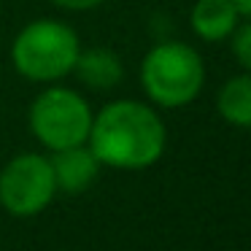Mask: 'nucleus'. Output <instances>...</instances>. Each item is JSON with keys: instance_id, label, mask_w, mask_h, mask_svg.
Masks as SVG:
<instances>
[{"instance_id": "nucleus-1", "label": "nucleus", "mask_w": 251, "mask_h": 251, "mask_svg": "<svg viewBox=\"0 0 251 251\" xmlns=\"http://www.w3.org/2000/svg\"><path fill=\"white\" fill-rule=\"evenodd\" d=\"M168 130L159 114L138 100H114L92 116L87 146L100 165L116 170H143L159 162Z\"/></svg>"}, {"instance_id": "nucleus-3", "label": "nucleus", "mask_w": 251, "mask_h": 251, "mask_svg": "<svg viewBox=\"0 0 251 251\" xmlns=\"http://www.w3.org/2000/svg\"><path fill=\"white\" fill-rule=\"evenodd\" d=\"M141 84L149 100L159 108H181L200 95L205 84V62L186 44H157L141 62Z\"/></svg>"}, {"instance_id": "nucleus-10", "label": "nucleus", "mask_w": 251, "mask_h": 251, "mask_svg": "<svg viewBox=\"0 0 251 251\" xmlns=\"http://www.w3.org/2000/svg\"><path fill=\"white\" fill-rule=\"evenodd\" d=\"M229 41H232V57L238 60V65L251 73V19L249 22H238Z\"/></svg>"}, {"instance_id": "nucleus-12", "label": "nucleus", "mask_w": 251, "mask_h": 251, "mask_svg": "<svg viewBox=\"0 0 251 251\" xmlns=\"http://www.w3.org/2000/svg\"><path fill=\"white\" fill-rule=\"evenodd\" d=\"M235 6H238L240 17H249L251 19V0H232Z\"/></svg>"}, {"instance_id": "nucleus-7", "label": "nucleus", "mask_w": 251, "mask_h": 251, "mask_svg": "<svg viewBox=\"0 0 251 251\" xmlns=\"http://www.w3.org/2000/svg\"><path fill=\"white\" fill-rule=\"evenodd\" d=\"M240 22V11L232 0H197L189 14V27L197 38L216 44L232 35Z\"/></svg>"}, {"instance_id": "nucleus-9", "label": "nucleus", "mask_w": 251, "mask_h": 251, "mask_svg": "<svg viewBox=\"0 0 251 251\" xmlns=\"http://www.w3.org/2000/svg\"><path fill=\"white\" fill-rule=\"evenodd\" d=\"M216 111L232 127H251V73L232 76L216 95Z\"/></svg>"}, {"instance_id": "nucleus-5", "label": "nucleus", "mask_w": 251, "mask_h": 251, "mask_svg": "<svg viewBox=\"0 0 251 251\" xmlns=\"http://www.w3.org/2000/svg\"><path fill=\"white\" fill-rule=\"evenodd\" d=\"M57 195L51 162L35 151L11 157L0 170V205L11 216H35L46 211Z\"/></svg>"}, {"instance_id": "nucleus-8", "label": "nucleus", "mask_w": 251, "mask_h": 251, "mask_svg": "<svg viewBox=\"0 0 251 251\" xmlns=\"http://www.w3.org/2000/svg\"><path fill=\"white\" fill-rule=\"evenodd\" d=\"M76 78L89 89H114L116 84L125 78V65L122 60L105 46H92V49H81L76 57V65H73Z\"/></svg>"}, {"instance_id": "nucleus-4", "label": "nucleus", "mask_w": 251, "mask_h": 251, "mask_svg": "<svg viewBox=\"0 0 251 251\" xmlns=\"http://www.w3.org/2000/svg\"><path fill=\"white\" fill-rule=\"evenodd\" d=\"M92 108L87 98L68 87H49L30 105V130L41 146L60 151L87 143L92 130Z\"/></svg>"}, {"instance_id": "nucleus-6", "label": "nucleus", "mask_w": 251, "mask_h": 251, "mask_svg": "<svg viewBox=\"0 0 251 251\" xmlns=\"http://www.w3.org/2000/svg\"><path fill=\"white\" fill-rule=\"evenodd\" d=\"M49 162H51V173H54V181H57V192H68V195L87 192L98 181V173L103 168L87 143L51 151Z\"/></svg>"}, {"instance_id": "nucleus-2", "label": "nucleus", "mask_w": 251, "mask_h": 251, "mask_svg": "<svg viewBox=\"0 0 251 251\" xmlns=\"http://www.w3.org/2000/svg\"><path fill=\"white\" fill-rule=\"evenodd\" d=\"M81 41L71 25L60 19H35L17 33L11 62L19 76L38 84H51L73 73Z\"/></svg>"}, {"instance_id": "nucleus-11", "label": "nucleus", "mask_w": 251, "mask_h": 251, "mask_svg": "<svg viewBox=\"0 0 251 251\" xmlns=\"http://www.w3.org/2000/svg\"><path fill=\"white\" fill-rule=\"evenodd\" d=\"M51 3L65 11H92V8L103 6L105 0H51Z\"/></svg>"}]
</instances>
